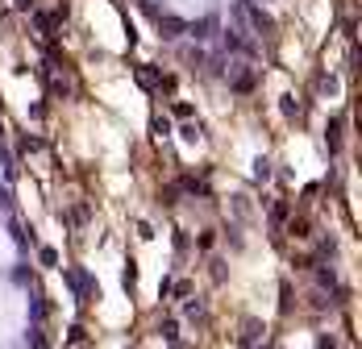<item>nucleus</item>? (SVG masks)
Returning <instances> with one entry per match:
<instances>
[{
  "label": "nucleus",
  "mask_w": 362,
  "mask_h": 349,
  "mask_svg": "<svg viewBox=\"0 0 362 349\" xmlns=\"http://www.w3.org/2000/svg\"><path fill=\"white\" fill-rule=\"evenodd\" d=\"M105 96H112V105L117 108H125V112L134 117V125H142L146 121V105H142V96H138V88H129V83H109Z\"/></svg>",
  "instance_id": "nucleus-1"
}]
</instances>
